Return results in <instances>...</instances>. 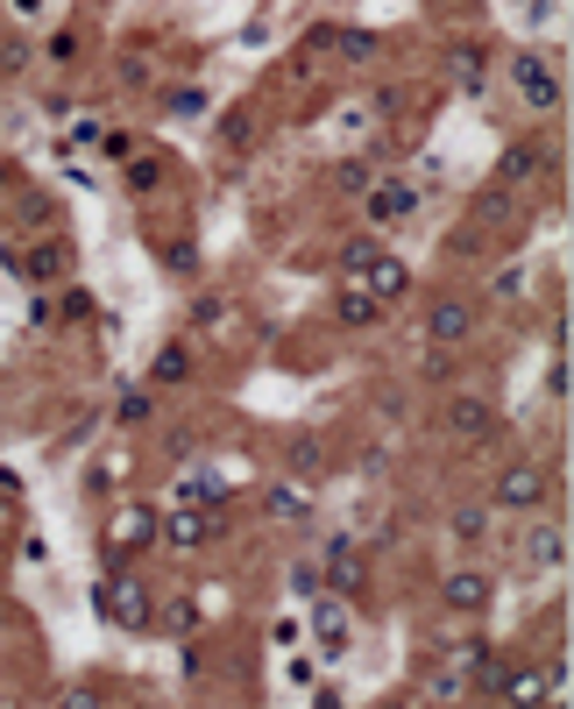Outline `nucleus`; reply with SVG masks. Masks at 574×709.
<instances>
[{
    "instance_id": "nucleus-2",
    "label": "nucleus",
    "mask_w": 574,
    "mask_h": 709,
    "mask_svg": "<svg viewBox=\"0 0 574 709\" xmlns=\"http://www.w3.org/2000/svg\"><path fill=\"white\" fill-rule=\"evenodd\" d=\"M220 533H228V518H220V511H199V504H177L171 518L157 525V539H163V547H177V553L206 547V539H220Z\"/></svg>"
},
{
    "instance_id": "nucleus-18",
    "label": "nucleus",
    "mask_w": 574,
    "mask_h": 709,
    "mask_svg": "<svg viewBox=\"0 0 574 709\" xmlns=\"http://www.w3.org/2000/svg\"><path fill=\"white\" fill-rule=\"evenodd\" d=\"M447 533H455L461 547H482V539H490V511H482V504H468V511H455V518H447Z\"/></svg>"
},
{
    "instance_id": "nucleus-22",
    "label": "nucleus",
    "mask_w": 574,
    "mask_h": 709,
    "mask_svg": "<svg viewBox=\"0 0 574 709\" xmlns=\"http://www.w3.org/2000/svg\"><path fill=\"white\" fill-rule=\"evenodd\" d=\"M532 561H539V568H561V561H567V533L539 525V533H532Z\"/></svg>"
},
{
    "instance_id": "nucleus-34",
    "label": "nucleus",
    "mask_w": 574,
    "mask_h": 709,
    "mask_svg": "<svg viewBox=\"0 0 574 709\" xmlns=\"http://www.w3.org/2000/svg\"><path fill=\"white\" fill-rule=\"evenodd\" d=\"M8 625H14V610H8V603H0V631H8Z\"/></svg>"
},
{
    "instance_id": "nucleus-9",
    "label": "nucleus",
    "mask_w": 574,
    "mask_h": 709,
    "mask_svg": "<svg viewBox=\"0 0 574 709\" xmlns=\"http://www.w3.org/2000/svg\"><path fill=\"white\" fill-rule=\"evenodd\" d=\"M361 291H369V298H376V306H398V298H404V291H412V270H404V263H398V255H376V263H369V270H361Z\"/></svg>"
},
{
    "instance_id": "nucleus-31",
    "label": "nucleus",
    "mask_w": 574,
    "mask_h": 709,
    "mask_svg": "<svg viewBox=\"0 0 574 709\" xmlns=\"http://www.w3.org/2000/svg\"><path fill=\"white\" fill-rule=\"evenodd\" d=\"M291 590H298V596H320V568L298 561V568H291Z\"/></svg>"
},
{
    "instance_id": "nucleus-14",
    "label": "nucleus",
    "mask_w": 574,
    "mask_h": 709,
    "mask_svg": "<svg viewBox=\"0 0 574 709\" xmlns=\"http://www.w3.org/2000/svg\"><path fill=\"white\" fill-rule=\"evenodd\" d=\"M347 631H355V617H347L341 603H320V610H312V639H320L326 653H347Z\"/></svg>"
},
{
    "instance_id": "nucleus-12",
    "label": "nucleus",
    "mask_w": 574,
    "mask_h": 709,
    "mask_svg": "<svg viewBox=\"0 0 574 709\" xmlns=\"http://www.w3.org/2000/svg\"><path fill=\"white\" fill-rule=\"evenodd\" d=\"M490 426H496V412L482 398H455L447 404V433H455V441H482Z\"/></svg>"
},
{
    "instance_id": "nucleus-19",
    "label": "nucleus",
    "mask_w": 574,
    "mask_h": 709,
    "mask_svg": "<svg viewBox=\"0 0 574 709\" xmlns=\"http://www.w3.org/2000/svg\"><path fill=\"white\" fill-rule=\"evenodd\" d=\"M468 682H475V674H461V667H440V674H433V682H426V702H461L468 696Z\"/></svg>"
},
{
    "instance_id": "nucleus-23",
    "label": "nucleus",
    "mask_w": 574,
    "mask_h": 709,
    "mask_svg": "<svg viewBox=\"0 0 574 709\" xmlns=\"http://www.w3.org/2000/svg\"><path fill=\"white\" fill-rule=\"evenodd\" d=\"M376 255H383V249H376V235H355V241H347V249H341V270H347V277L361 284V270H369Z\"/></svg>"
},
{
    "instance_id": "nucleus-17",
    "label": "nucleus",
    "mask_w": 574,
    "mask_h": 709,
    "mask_svg": "<svg viewBox=\"0 0 574 709\" xmlns=\"http://www.w3.org/2000/svg\"><path fill=\"white\" fill-rule=\"evenodd\" d=\"M334 320H341V327H369V320H383V306H376L361 284H347V291L334 298Z\"/></svg>"
},
{
    "instance_id": "nucleus-20",
    "label": "nucleus",
    "mask_w": 574,
    "mask_h": 709,
    "mask_svg": "<svg viewBox=\"0 0 574 709\" xmlns=\"http://www.w3.org/2000/svg\"><path fill=\"white\" fill-rule=\"evenodd\" d=\"M334 185L347 192V199H361V192H369V185H376V163H369V157H347V163H341V171H334Z\"/></svg>"
},
{
    "instance_id": "nucleus-26",
    "label": "nucleus",
    "mask_w": 574,
    "mask_h": 709,
    "mask_svg": "<svg viewBox=\"0 0 574 709\" xmlns=\"http://www.w3.org/2000/svg\"><path fill=\"white\" fill-rule=\"evenodd\" d=\"M65 263H71V255L57 249V241H43V249L28 255V277H65Z\"/></svg>"
},
{
    "instance_id": "nucleus-8",
    "label": "nucleus",
    "mask_w": 574,
    "mask_h": 709,
    "mask_svg": "<svg viewBox=\"0 0 574 709\" xmlns=\"http://www.w3.org/2000/svg\"><path fill=\"white\" fill-rule=\"evenodd\" d=\"M320 575L334 582L341 596H355L361 582H369V561H361V547H355V539H334V547H326V568H320Z\"/></svg>"
},
{
    "instance_id": "nucleus-5",
    "label": "nucleus",
    "mask_w": 574,
    "mask_h": 709,
    "mask_svg": "<svg viewBox=\"0 0 574 709\" xmlns=\"http://www.w3.org/2000/svg\"><path fill=\"white\" fill-rule=\"evenodd\" d=\"M510 85H518V93L532 100L539 114H553V107H561V79H553V65H547V57H532V50H518V57H510Z\"/></svg>"
},
{
    "instance_id": "nucleus-1",
    "label": "nucleus",
    "mask_w": 574,
    "mask_h": 709,
    "mask_svg": "<svg viewBox=\"0 0 574 709\" xmlns=\"http://www.w3.org/2000/svg\"><path fill=\"white\" fill-rule=\"evenodd\" d=\"M93 603H100V617H107V625H120V631H149V625H157L149 582H142V575H128V568H114V575L93 590Z\"/></svg>"
},
{
    "instance_id": "nucleus-13",
    "label": "nucleus",
    "mask_w": 574,
    "mask_h": 709,
    "mask_svg": "<svg viewBox=\"0 0 574 709\" xmlns=\"http://www.w3.org/2000/svg\"><path fill=\"white\" fill-rule=\"evenodd\" d=\"M185 376H192V341H163L157 362H149V384L171 390V384H185Z\"/></svg>"
},
{
    "instance_id": "nucleus-30",
    "label": "nucleus",
    "mask_w": 574,
    "mask_h": 709,
    "mask_svg": "<svg viewBox=\"0 0 574 709\" xmlns=\"http://www.w3.org/2000/svg\"><path fill=\"white\" fill-rule=\"evenodd\" d=\"M57 709H100V696H93V688H85V682H71L65 696H57Z\"/></svg>"
},
{
    "instance_id": "nucleus-28",
    "label": "nucleus",
    "mask_w": 574,
    "mask_h": 709,
    "mask_svg": "<svg viewBox=\"0 0 574 709\" xmlns=\"http://www.w3.org/2000/svg\"><path fill=\"white\" fill-rule=\"evenodd\" d=\"M341 50L355 57V65H369V57H376V36H361V28H347V36H341Z\"/></svg>"
},
{
    "instance_id": "nucleus-6",
    "label": "nucleus",
    "mask_w": 574,
    "mask_h": 709,
    "mask_svg": "<svg viewBox=\"0 0 574 709\" xmlns=\"http://www.w3.org/2000/svg\"><path fill=\"white\" fill-rule=\"evenodd\" d=\"M490 575H482V568H455V575L440 582V603L447 610H461V617H475V610H490Z\"/></svg>"
},
{
    "instance_id": "nucleus-7",
    "label": "nucleus",
    "mask_w": 574,
    "mask_h": 709,
    "mask_svg": "<svg viewBox=\"0 0 574 709\" xmlns=\"http://www.w3.org/2000/svg\"><path fill=\"white\" fill-rule=\"evenodd\" d=\"M539 496H547V469H510V476H496V511H532Z\"/></svg>"
},
{
    "instance_id": "nucleus-27",
    "label": "nucleus",
    "mask_w": 574,
    "mask_h": 709,
    "mask_svg": "<svg viewBox=\"0 0 574 709\" xmlns=\"http://www.w3.org/2000/svg\"><path fill=\"white\" fill-rule=\"evenodd\" d=\"M163 263H171L177 277H192V270H199V249H192V241H171V249H163Z\"/></svg>"
},
{
    "instance_id": "nucleus-15",
    "label": "nucleus",
    "mask_w": 574,
    "mask_h": 709,
    "mask_svg": "<svg viewBox=\"0 0 574 709\" xmlns=\"http://www.w3.org/2000/svg\"><path fill=\"white\" fill-rule=\"evenodd\" d=\"M539 171H547V157H539L532 142H510V149H504V163H496V178H504V185H532Z\"/></svg>"
},
{
    "instance_id": "nucleus-4",
    "label": "nucleus",
    "mask_w": 574,
    "mask_h": 709,
    "mask_svg": "<svg viewBox=\"0 0 574 709\" xmlns=\"http://www.w3.org/2000/svg\"><path fill=\"white\" fill-rule=\"evenodd\" d=\"M361 206H369L376 228H398V220L418 214V185H412V178H376V185L361 192Z\"/></svg>"
},
{
    "instance_id": "nucleus-10",
    "label": "nucleus",
    "mask_w": 574,
    "mask_h": 709,
    "mask_svg": "<svg viewBox=\"0 0 574 709\" xmlns=\"http://www.w3.org/2000/svg\"><path fill=\"white\" fill-rule=\"evenodd\" d=\"M263 511H269L277 525H306V518H312V496H306V482H269Z\"/></svg>"
},
{
    "instance_id": "nucleus-36",
    "label": "nucleus",
    "mask_w": 574,
    "mask_h": 709,
    "mask_svg": "<svg viewBox=\"0 0 574 709\" xmlns=\"http://www.w3.org/2000/svg\"><path fill=\"white\" fill-rule=\"evenodd\" d=\"M0 79H8V71H0Z\"/></svg>"
},
{
    "instance_id": "nucleus-29",
    "label": "nucleus",
    "mask_w": 574,
    "mask_h": 709,
    "mask_svg": "<svg viewBox=\"0 0 574 709\" xmlns=\"http://www.w3.org/2000/svg\"><path fill=\"white\" fill-rule=\"evenodd\" d=\"M128 192H157V163H149V157L128 163Z\"/></svg>"
},
{
    "instance_id": "nucleus-11",
    "label": "nucleus",
    "mask_w": 574,
    "mask_h": 709,
    "mask_svg": "<svg viewBox=\"0 0 574 709\" xmlns=\"http://www.w3.org/2000/svg\"><path fill=\"white\" fill-rule=\"evenodd\" d=\"M468 327H475V312H468L461 298H440V306L426 312V334H433V341H447V348H455V341H468Z\"/></svg>"
},
{
    "instance_id": "nucleus-33",
    "label": "nucleus",
    "mask_w": 574,
    "mask_h": 709,
    "mask_svg": "<svg viewBox=\"0 0 574 709\" xmlns=\"http://www.w3.org/2000/svg\"><path fill=\"white\" fill-rule=\"evenodd\" d=\"M398 709H440V702H426V696H418V702H398Z\"/></svg>"
},
{
    "instance_id": "nucleus-32",
    "label": "nucleus",
    "mask_w": 574,
    "mask_h": 709,
    "mask_svg": "<svg viewBox=\"0 0 574 709\" xmlns=\"http://www.w3.org/2000/svg\"><path fill=\"white\" fill-rule=\"evenodd\" d=\"M312 709H341V696H334V688H326V696H320V702H312Z\"/></svg>"
},
{
    "instance_id": "nucleus-35",
    "label": "nucleus",
    "mask_w": 574,
    "mask_h": 709,
    "mask_svg": "<svg viewBox=\"0 0 574 709\" xmlns=\"http://www.w3.org/2000/svg\"><path fill=\"white\" fill-rule=\"evenodd\" d=\"M0 709H22V696H0Z\"/></svg>"
},
{
    "instance_id": "nucleus-3",
    "label": "nucleus",
    "mask_w": 574,
    "mask_h": 709,
    "mask_svg": "<svg viewBox=\"0 0 574 709\" xmlns=\"http://www.w3.org/2000/svg\"><path fill=\"white\" fill-rule=\"evenodd\" d=\"M277 469L291 476V482H320L326 469H334V455H326V441H320V433H306V426H298V433H284Z\"/></svg>"
},
{
    "instance_id": "nucleus-25",
    "label": "nucleus",
    "mask_w": 574,
    "mask_h": 709,
    "mask_svg": "<svg viewBox=\"0 0 574 709\" xmlns=\"http://www.w3.org/2000/svg\"><path fill=\"white\" fill-rule=\"evenodd\" d=\"M163 625H171L177 639H192V631H199V610H192V596H171V603H163Z\"/></svg>"
},
{
    "instance_id": "nucleus-21",
    "label": "nucleus",
    "mask_w": 574,
    "mask_h": 709,
    "mask_svg": "<svg viewBox=\"0 0 574 709\" xmlns=\"http://www.w3.org/2000/svg\"><path fill=\"white\" fill-rule=\"evenodd\" d=\"M149 412H157V398H149V390H120V398H114V419H120V426H149Z\"/></svg>"
},
{
    "instance_id": "nucleus-24",
    "label": "nucleus",
    "mask_w": 574,
    "mask_h": 709,
    "mask_svg": "<svg viewBox=\"0 0 574 709\" xmlns=\"http://www.w3.org/2000/svg\"><path fill=\"white\" fill-rule=\"evenodd\" d=\"M482 79H490V71H482V50H468V43H461V50H455V85H461V93H475Z\"/></svg>"
},
{
    "instance_id": "nucleus-16",
    "label": "nucleus",
    "mask_w": 574,
    "mask_h": 709,
    "mask_svg": "<svg viewBox=\"0 0 574 709\" xmlns=\"http://www.w3.org/2000/svg\"><path fill=\"white\" fill-rule=\"evenodd\" d=\"M157 539V511H120V525H114V553H135V547H149Z\"/></svg>"
}]
</instances>
